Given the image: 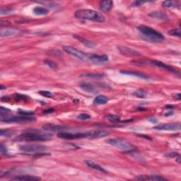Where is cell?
I'll use <instances>...</instances> for the list:
<instances>
[{
    "instance_id": "obj_34",
    "label": "cell",
    "mask_w": 181,
    "mask_h": 181,
    "mask_svg": "<svg viewBox=\"0 0 181 181\" xmlns=\"http://www.w3.org/2000/svg\"><path fill=\"white\" fill-rule=\"evenodd\" d=\"M166 156L168 157V158H176V157L179 156V153L178 152H176V151H173V152L167 153Z\"/></svg>"
},
{
    "instance_id": "obj_36",
    "label": "cell",
    "mask_w": 181,
    "mask_h": 181,
    "mask_svg": "<svg viewBox=\"0 0 181 181\" xmlns=\"http://www.w3.org/2000/svg\"><path fill=\"white\" fill-rule=\"evenodd\" d=\"M0 152L1 155L7 154V149H6V147L3 144H1V146H0Z\"/></svg>"
},
{
    "instance_id": "obj_12",
    "label": "cell",
    "mask_w": 181,
    "mask_h": 181,
    "mask_svg": "<svg viewBox=\"0 0 181 181\" xmlns=\"http://www.w3.org/2000/svg\"><path fill=\"white\" fill-rule=\"evenodd\" d=\"M108 60L109 59L108 56L105 55V54L100 55V54H91L89 61L92 62L93 63H95V64H103V63H106V62H108Z\"/></svg>"
},
{
    "instance_id": "obj_27",
    "label": "cell",
    "mask_w": 181,
    "mask_h": 181,
    "mask_svg": "<svg viewBox=\"0 0 181 181\" xmlns=\"http://www.w3.org/2000/svg\"><path fill=\"white\" fill-rule=\"evenodd\" d=\"M38 93H39V94L41 95V96H42L46 97V98H52V97L53 96V94H52L51 92H50V91H48L42 90V91H38Z\"/></svg>"
},
{
    "instance_id": "obj_32",
    "label": "cell",
    "mask_w": 181,
    "mask_h": 181,
    "mask_svg": "<svg viewBox=\"0 0 181 181\" xmlns=\"http://www.w3.org/2000/svg\"><path fill=\"white\" fill-rule=\"evenodd\" d=\"M162 6L163 7H166V8H171V7H175L174 2L172 1H163V2L162 3Z\"/></svg>"
},
{
    "instance_id": "obj_21",
    "label": "cell",
    "mask_w": 181,
    "mask_h": 181,
    "mask_svg": "<svg viewBox=\"0 0 181 181\" xmlns=\"http://www.w3.org/2000/svg\"><path fill=\"white\" fill-rule=\"evenodd\" d=\"M80 87L83 90H84L86 92L89 93H95L96 92V89L92 84L88 83H81L80 84Z\"/></svg>"
},
{
    "instance_id": "obj_22",
    "label": "cell",
    "mask_w": 181,
    "mask_h": 181,
    "mask_svg": "<svg viewBox=\"0 0 181 181\" xmlns=\"http://www.w3.org/2000/svg\"><path fill=\"white\" fill-rule=\"evenodd\" d=\"M74 37L75 38H77L79 41H80L82 42V43L85 46L88 47V48H93L95 47V45L92 42L89 41V40H86V39H84L83 38H81V36H74Z\"/></svg>"
},
{
    "instance_id": "obj_30",
    "label": "cell",
    "mask_w": 181,
    "mask_h": 181,
    "mask_svg": "<svg viewBox=\"0 0 181 181\" xmlns=\"http://www.w3.org/2000/svg\"><path fill=\"white\" fill-rule=\"evenodd\" d=\"M77 118L80 120H88L91 119V115L86 113H81L77 116Z\"/></svg>"
},
{
    "instance_id": "obj_40",
    "label": "cell",
    "mask_w": 181,
    "mask_h": 181,
    "mask_svg": "<svg viewBox=\"0 0 181 181\" xmlns=\"http://www.w3.org/2000/svg\"><path fill=\"white\" fill-rule=\"evenodd\" d=\"M181 95H180V93H177V94H176V98H177L178 99V100H180V98H181Z\"/></svg>"
},
{
    "instance_id": "obj_16",
    "label": "cell",
    "mask_w": 181,
    "mask_h": 181,
    "mask_svg": "<svg viewBox=\"0 0 181 181\" xmlns=\"http://www.w3.org/2000/svg\"><path fill=\"white\" fill-rule=\"evenodd\" d=\"M113 2L110 0H105V1H101L100 3V9L103 12H108L112 9Z\"/></svg>"
},
{
    "instance_id": "obj_9",
    "label": "cell",
    "mask_w": 181,
    "mask_h": 181,
    "mask_svg": "<svg viewBox=\"0 0 181 181\" xmlns=\"http://www.w3.org/2000/svg\"><path fill=\"white\" fill-rule=\"evenodd\" d=\"M118 49L122 55L125 56V57H135L140 55V53L139 52H138L137 50H133L132 49V48H130L126 46L120 45L118 47Z\"/></svg>"
},
{
    "instance_id": "obj_23",
    "label": "cell",
    "mask_w": 181,
    "mask_h": 181,
    "mask_svg": "<svg viewBox=\"0 0 181 181\" xmlns=\"http://www.w3.org/2000/svg\"><path fill=\"white\" fill-rule=\"evenodd\" d=\"M120 72L124 74H127V75H132L135 76V77H137L142 79H148L147 76L144 74H141L139 72H136L133 71H121Z\"/></svg>"
},
{
    "instance_id": "obj_26",
    "label": "cell",
    "mask_w": 181,
    "mask_h": 181,
    "mask_svg": "<svg viewBox=\"0 0 181 181\" xmlns=\"http://www.w3.org/2000/svg\"><path fill=\"white\" fill-rule=\"evenodd\" d=\"M168 34L172 36H176V37H180V29H173L168 31Z\"/></svg>"
},
{
    "instance_id": "obj_7",
    "label": "cell",
    "mask_w": 181,
    "mask_h": 181,
    "mask_svg": "<svg viewBox=\"0 0 181 181\" xmlns=\"http://www.w3.org/2000/svg\"><path fill=\"white\" fill-rule=\"evenodd\" d=\"M1 118V121L4 122H18V123H22V122H31L36 120V118L31 116H6Z\"/></svg>"
},
{
    "instance_id": "obj_3",
    "label": "cell",
    "mask_w": 181,
    "mask_h": 181,
    "mask_svg": "<svg viewBox=\"0 0 181 181\" xmlns=\"http://www.w3.org/2000/svg\"><path fill=\"white\" fill-rule=\"evenodd\" d=\"M139 31L148 40L153 42H160L164 40V36L159 31L149 26L141 25L137 27Z\"/></svg>"
},
{
    "instance_id": "obj_17",
    "label": "cell",
    "mask_w": 181,
    "mask_h": 181,
    "mask_svg": "<svg viewBox=\"0 0 181 181\" xmlns=\"http://www.w3.org/2000/svg\"><path fill=\"white\" fill-rule=\"evenodd\" d=\"M85 163L87 166L89 167V168H93V169H94V170H96L98 171H100V172L104 173V174H106L107 173L106 170H105L104 168H102L101 166H99L98 164L94 163L92 161H86Z\"/></svg>"
},
{
    "instance_id": "obj_33",
    "label": "cell",
    "mask_w": 181,
    "mask_h": 181,
    "mask_svg": "<svg viewBox=\"0 0 181 181\" xmlns=\"http://www.w3.org/2000/svg\"><path fill=\"white\" fill-rule=\"evenodd\" d=\"M133 95L134 96L138 97V98H145L146 93L145 92H144L143 91L139 90V91H137L135 93H133Z\"/></svg>"
},
{
    "instance_id": "obj_11",
    "label": "cell",
    "mask_w": 181,
    "mask_h": 181,
    "mask_svg": "<svg viewBox=\"0 0 181 181\" xmlns=\"http://www.w3.org/2000/svg\"><path fill=\"white\" fill-rule=\"evenodd\" d=\"M43 130L48 132H65V130L69 129L68 127H64V126L57 125L53 124H46L43 126Z\"/></svg>"
},
{
    "instance_id": "obj_29",
    "label": "cell",
    "mask_w": 181,
    "mask_h": 181,
    "mask_svg": "<svg viewBox=\"0 0 181 181\" xmlns=\"http://www.w3.org/2000/svg\"><path fill=\"white\" fill-rule=\"evenodd\" d=\"M84 76H85V77H87L94 78V79H99V78H103L104 77V74H98V73L87 74H85Z\"/></svg>"
},
{
    "instance_id": "obj_24",
    "label": "cell",
    "mask_w": 181,
    "mask_h": 181,
    "mask_svg": "<svg viewBox=\"0 0 181 181\" xmlns=\"http://www.w3.org/2000/svg\"><path fill=\"white\" fill-rule=\"evenodd\" d=\"M14 134V132L10 130H1L0 131V135L4 137H10Z\"/></svg>"
},
{
    "instance_id": "obj_39",
    "label": "cell",
    "mask_w": 181,
    "mask_h": 181,
    "mask_svg": "<svg viewBox=\"0 0 181 181\" xmlns=\"http://www.w3.org/2000/svg\"><path fill=\"white\" fill-rule=\"evenodd\" d=\"M53 111H54V109L50 108V109H48V110H45V111H43V113H44V114L52 113V112H53Z\"/></svg>"
},
{
    "instance_id": "obj_31",
    "label": "cell",
    "mask_w": 181,
    "mask_h": 181,
    "mask_svg": "<svg viewBox=\"0 0 181 181\" xmlns=\"http://www.w3.org/2000/svg\"><path fill=\"white\" fill-rule=\"evenodd\" d=\"M11 13H12V9H9V8H1V10H0V14L1 16L9 14Z\"/></svg>"
},
{
    "instance_id": "obj_19",
    "label": "cell",
    "mask_w": 181,
    "mask_h": 181,
    "mask_svg": "<svg viewBox=\"0 0 181 181\" xmlns=\"http://www.w3.org/2000/svg\"><path fill=\"white\" fill-rule=\"evenodd\" d=\"M34 13L37 16H45L49 13V10L42 7H36L34 9Z\"/></svg>"
},
{
    "instance_id": "obj_25",
    "label": "cell",
    "mask_w": 181,
    "mask_h": 181,
    "mask_svg": "<svg viewBox=\"0 0 181 181\" xmlns=\"http://www.w3.org/2000/svg\"><path fill=\"white\" fill-rule=\"evenodd\" d=\"M105 118L112 122H118L120 121V117L113 115H105Z\"/></svg>"
},
{
    "instance_id": "obj_38",
    "label": "cell",
    "mask_w": 181,
    "mask_h": 181,
    "mask_svg": "<svg viewBox=\"0 0 181 181\" xmlns=\"http://www.w3.org/2000/svg\"><path fill=\"white\" fill-rule=\"evenodd\" d=\"M0 26H1V28H2L3 26H10V23H9V22H7V21H1V22H0Z\"/></svg>"
},
{
    "instance_id": "obj_4",
    "label": "cell",
    "mask_w": 181,
    "mask_h": 181,
    "mask_svg": "<svg viewBox=\"0 0 181 181\" xmlns=\"http://www.w3.org/2000/svg\"><path fill=\"white\" fill-rule=\"evenodd\" d=\"M52 139L51 135L38 133V132H26L16 137V139L19 141L26 142H45L49 141Z\"/></svg>"
},
{
    "instance_id": "obj_35",
    "label": "cell",
    "mask_w": 181,
    "mask_h": 181,
    "mask_svg": "<svg viewBox=\"0 0 181 181\" xmlns=\"http://www.w3.org/2000/svg\"><path fill=\"white\" fill-rule=\"evenodd\" d=\"M19 112L21 115H23V116H31L33 115H34V112L24 111V110H19Z\"/></svg>"
},
{
    "instance_id": "obj_1",
    "label": "cell",
    "mask_w": 181,
    "mask_h": 181,
    "mask_svg": "<svg viewBox=\"0 0 181 181\" xmlns=\"http://www.w3.org/2000/svg\"><path fill=\"white\" fill-rule=\"evenodd\" d=\"M109 135V132L104 130H95V131L82 132V133H69V132H62L57 134V137L60 139H83V138H102L107 137Z\"/></svg>"
},
{
    "instance_id": "obj_6",
    "label": "cell",
    "mask_w": 181,
    "mask_h": 181,
    "mask_svg": "<svg viewBox=\"0 0 181 181\" xmlns=\"http://www.w3.org/2000/svg\"><path fill=\"white\" fill-rule=\"evenodd\" d=\"M62 48H63V50L66 53L69 54L70 55H72L73 57L77 58V59L83 60V61H89L91 56L90 54L85 53V52L81 51V50L74 48V47L69 45L63 46Z\"/></svg>"
},
{
    "instance_id": "obj_20",
    "label": "cell",
    "mask_w": 181,
    "mask_h": 181,
    "mask_svg": "<svg viewBox=\"0 0 181 181\" xmlns=\"http://www.w3.org/2000/svg\"><path fill=\"white\" fill-rule=\"evenodd\" d=\"M93 102H94L95 104L104 105L108 102V98L106 96H104V95H98L94 98Z\"/></svg>"
},
{
    "instance_id": "obj_13",
    "label": "cell",
    "mask_w": 181,
    "mask_h": 181,
    "mask_svg": "<svg viewBox=\"0 0 181 181\" xmlns=\"http://www.w3.org/2000/svg\"><path fill=\"white\" fill-rule=\"evenodd\" d=\"M149 63L151 64V65L156 66V67H161L162 69H164L167 70V71L171 72H174V73H178V72L175 69V68L171 67V66H168L164 64L163 62H161L160 61H156V60H151V61H149Z\"/></svg>"
},
{
    "instance_id": "obj_8",
    "label": "cell",
    "mask_w": 181,
    "mask_h": 181,
    "mask_svg": "<svg viewBox=\"0 0 181 181\" xmlns=\"http://www.w3.org/2000/svg\"><path fill=\"white\" fill-rule=\"evenodd\" d=\"M47 149L46 147L38 145H25L20 146L19 149L23 152L26 153H38L45 151Z\"/></svg>"
},
{
    "instance_id": "obj_18",
    "label": "cell",
    "mask_w": 181,
    "mask_h": 181,
    "mask_svg": "<svg viewBox=\"0 0 181 181\" xmlns=\"http://www.w3.org/2000/svg\"><path fill=\"white\" fill-rule=\"evenodd\" d=\"M12 180H40V178L36 176H26V175H23V176H16L14 178H11Z\"/></svg>"
},
{
    "instance_id": "obj_10",
    "label": "cell",
    "mask_w": 181,
    "mask_h": 181,
    "mask_svg": "<svg viewBox=\"0 0 181 181\" xmlns=\"http://www.w3.org/2000/svg\"><path fill=\"white\" fill-rule=\"evenodd\" d=\"M153 129L156 130H165V131H176L180 130V123H166L161 124L153 127Z\"/></svg>"
},
{
    "instance_id": "obj_28",
    "label": "cell",
    "mask_w": 181,
    "mask_h": 181,
    "mask_svg": "<svg viewBox=\"0 0 181 181\" xmlns=\"http://www.w3.org/2000/svg\"><path fill=\"white\" fill-rule=\"evenodd\" d=\"M44 63L48 65L49 67L52 68V69H57L58 67V65L55 63V62L50 61V60H45Z\"/></svg>"
},
{
    "instance_id": "obj_37",
    "label": "cell",
    "mask_w": 181,
    "mask_h": 181,
    "mask_svg": "<svg viewBox=\"0 0 181 181\" xmlns=\"http://www.w3.org/2000/svg\"><path fill=\"white\" fill-rule=\"evenodd\" d=\"M147 3V1H136L132 4V6L133 7H139V6H142L144 4Z\"/></svg>"
},
{
    "instance_id": "obj_2",
    "label": "cell",
    "mask_w": 181,
    "mask_h": 181,
    "mask_svg": "<svg viewBox=\"0 0 181 181\" xmlns=\"http://www.w3.org/2000/svg\"><path fill=\"white\" fill-rule=\"evenodd\" d=\"M74 16L77 19L83 20H89L98 23H103L105 21V16L102 13L92 9H79L76 11Z\"/></svg>"
},
{
    "instance_id": "obj_15",
    "label": "cell",
    "mask_w": 181,
    "mask_h": 181,
    "mask_svg": "<svg viewBox=\"0 0 181 181\" xmlns=\"http://www.w3.org/2000/svg\"><path fill=\"white\" fill-rule=\"evenodd\" d=\"M19 33L18 30H16L13 28H1L0 31V36L1 37H10L16 36Z\"/></svg>"
},
{
    "instance_id": "obj_5",
    "label": "cell",
    "mask_w": 181,
    "mask_h": 181,
    "mask_svg": "<svg viewBox=\"0 0 181 181\" xmlns=\"http://www.w3.org/2000/svg\"><path fill=\"white\" fill-rule=\"evenodd\" d=\"M106 142L117 149L124 151V152H132L135 150V147L132 144L126 140L118 139V138H111L107 139Z\"/></svg>"
},
{
    "instance_id": "obj_14",
    "label": "cell",
    "mask_w": 181,
    "mask_h": 181,
    "mask_svg": "<svg viewBox=\"0 0 181 181\" xmlns=\"http://www.w3.org/2000/svg\"><path fill=\"white\" fill-rule=\"evenodd\" d=\"M137 180H167V179L164 177L161 176H156V175H153V176H139L136 177Z\"/></svg>"
},
{
    "instance_id": "obj_41",
    "label": "cell",
    "mask_w": 181,
    "mask_h": 181,
    "mask_svg": "<svg viewBox=\"0 0 181 181\" xmlns=\"http://www.w3.org/2000/svg\"><path fill=\"white\" fill-rule=\"evenodd\" d=\"M153 120H151V119H149V120L150 122H153V123H155V122H157V120H153V118H152Z\"/></svg>"
}]
</instances>
